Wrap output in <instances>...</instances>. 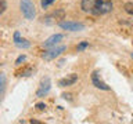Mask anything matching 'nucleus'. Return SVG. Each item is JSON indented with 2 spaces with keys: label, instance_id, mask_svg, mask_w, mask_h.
Returning a JSON list of instances; mask_svg holds the SVG:
<instances>
[{
  "label": "nucleus",
  "instance_id": "1",
  "mask_svg": "<svg viewBox=\"0 0 133 124\" xmlns=\"http://www.w3.org/2000/svg\"><path fill=\"white\" fill-rule=\"evenodd\" d=\"M81 7L83 11L94 15H104L112 11L111 0H82Z\"/></svg>",
  "mask_w": 133,
  "mask_h": 124
},
{
  "label": "nucleus",
  "instance_id": "2",
  "mask_svg": "<svg viewBox=\"0 0 133 124\" xmlns=\"http://www.w3.org/2000/svg\"><path fill=\"white\" fill-rule=\"evenodd\" d=\"M21 11L26 19H33L35 18V6L31 0H21Z\"/></svg>",
  "mask_w": 133,
  "mask_h": 124
},
{
  "label": "nucleus",
  "instance_id": "3",
  "mask_svg": "<svg viewBox=\"0 0 133 124\" xmlns=\"http://www.w3.org/2000/svg\"><path fill=\"white\" fill-rule=\"evenodd\" d=\"M66 50L65 45H60V47H51L50 50H47V51L43 52V55H42V58H43L44 61H51V59H56L57 57H60L62 52H64Z\"/></svg>",
  "mask_w": 133,
  "mask_h": 124
},
{
  "label": "nucleus",
  "instance_id": "4",
  "mask_svg": "<svg viewBox=\"0 0 133 124\" xmlns=\"http://www.w3.org/2000/svg\"><path fill=\"white\" fill-rule=\"evenodd\" d=\"M64 17H65L64 10H56V11H53L51 14L43 17V18H42V22L51 25V24H56L57 21H60V19H64Z\"/></svg>",
  "mask_w": 133,
  "mask_h": 124
},
{
  "label": "nucleus",
  "instance_id": "5",
  "mask_svg": "<svg viewBox=\"0 0 133 124\" xmlns=\"http://www.w3.org/2000/svg\"><path fill=\"white\" fill-rule=\"evenodd\" d=\"M58 25L65 29V30H71V32H79V30H83L85 29V25L81 24V22H72V21H60Z\"/></svg>",
  "mask_w": 133,
  "mask_h": 124
},
{
  "label": "nucleus",
  "instance_id": "6",
  "mask_svg": "<svg viewBox=\"0 0 133 124\" xmlns=\"http://www.w3.org/2000/svg\"><path fill=\"white\" fill-rule=\"evenodd\" d=\"M50 88H51V81H50L49 77H44L43 80L40 81V86H39V88H37V91H36V97L37 98L46 97V95L49 94Z\"/></svg>",
  "mask_w": 133,
  "mask_h": 124
},
{
  "label": "nucleus",
  "instance_id": "7",
  "mask_svg": "<svg viewBox=\"0 0 133 124\" xmlns=\"http://www.w3.org/2000/svg\"><path fill=\"white\" fill-rule=\"evenodd\" d=\"M64 39V36L61 35V33H58V35H53V36H50L47 40L43 43V47L44 48H51V47H56V45L60 43V41Z\"/></svg>",
  "mask_w": 133,
  "mask_h": 124
},
{
  "label": "nucleus",
  "instance_id": "8",
  "mask_svg": "<svg viewBox=\"0 0 133 124\" xmlns=\"http://www.w3.org/2000/svg\"><path fill=\"white\" fill-rule=\"evenodd\" d=\"M91 81H93L94 87H97V88H100V90H104V91H108V90H110V87H108L105 83H104L101 79H100L98 72H93V73H91Z\"/></svg>",
  "mask_w": 133,
  "mask_h": 124
},
{
  "label": "nucleus",
  "instance_id": "9",
  "mask_svg": "<svg viewBox=\"0 0 133 124\" xmlns=\"http://www.w3.org/2000/svg\"><path fill=\"white\" fill-rule=\"evenodd\" d=\"M76 80H78V74L71 73L66 77L61 79V80L58 81V84H60V87H68V86H72L74 83H76Z\"/></svg>",
  "mask_w": 133,
  "mask_h": 124
},
{
  "label": "nucleus",
  "instance_id": "10",
  "mask_svg": "<svg viewBox=\"0 0 133 124\" xmlns=\"http://www.w3.org/2000/svg\"><path fill=\"white\" fill-rule=\"evenodd\" d=\"M4 90H6V76L4 73L0 74V95H4Z\"/></svg>",
  "mask_w": 133,
  "mask_h": 124
},
{
  "label": "nucleus",
  "instance_id": "11",
  "mask_svg": "<svg viewBox=\"0 0 133 124\" xmlns=\"http://www.w3.org/2000/svg\"><path fill=\"white\" fill-rule=\"evenodd\" d=\"M15 45H17V47H19V48H28V47H31V41L26 40V39H21Z\"/></svg>",
  "mask_w": 133,
  "mask_h": 124
},
{
  "label": "nucleus",
  "instance_id": "12",
  "mask_svg": "<svg viewBox=\"0 0 133 124\" xmlns=\"http://www.w3.org/2000/svg\"><path fill=\"white\" fill-rule=\"evenodd\" d=\"M32 72H33L32 68H25V69H22V70H19V72H17L15 76H18V77H19V76H31Z\"/></svg>",
  "mask_w": 133,
  "mask_h": 124
},
{
  "label": "nucleus",
  "instance_id": "13",
  "mask_svg": "<svg viewBox=\"0 0 133 124\" xmlns=\"http://www.w3.org/2000/svg\"><path fill=\"white\" fill-rule=\"evenodd\" d=\"M123 8H125V11H126L128 14L133 15V2H128V3H125Z\"/></svg>",
  "mask_w": 133,
  "mask_h": 124
},
{
  "label": "nucleus",
  "instance_id": "14",
  "mask_svg": "<svg viewBox=\"0 0 133 124\" xmlns=\"http://www.w3.org/2000/svg\"><path fill=\"white\" fill-rule=\"evenodd\" d=\"M54 2H56V0H40V4H42V7H43V8H47L50 4L54 3Z\"/></svg>",
  "mask_w": 133,
  "mask_h": 124
},
{
  "label": "nucleus",
  "instance_id": "15",
  "mask_svg": "<svg viewBox=\"0 0 133 124\" xmlns=\"http://www.w3.org/2000/svg\"><path fill=\"white\" fill-rule=\"evenodd\" d=\"M87 45H89V41H82V43L78 45V51H82V50H85Z\"/></svg>",
  "mask_w": 133,
  "mask_h": 124
},
{
  "label": "nucleus",
  "instance_id": "16",
  "mask_svg": "<svg viewBox=\"0 0 133 124\" xmlns=\"http://www.w3.org/2000/svg\"><path fill=\"white\" fill-rule=\"evenodd\" d=\"M6 8H7V4L4 0H2V2H0V14H3V12L6 11Z\"/></svg>",
  "mask_w": 133,
  "mask_h": 124
},
{
  "label": "nucleus",
  "instance_id": "17",
  "mask_svg": "<svg viewBox=\"0 0 133 124\" xmlns=\"http://www.w3.org/2000/svg\"><path fill=\"white\" fill-rule=\"evenodd\" d=\"M36 109L39 110V112H43V110H46V103H36Z\"/></svg>",
  "mask_w": 133,
  "mask_h": 124
},
{
  "label": "nucleus",
  "instance_id": "18",
  "mask_svg": "<svg viewBox=\"0 0 133 124\" xmlns=\"http://www.w3.org/2000/svg\"><path fill=\"white\" fill-rule=\"evenodd\" d=\"M25 59H26V57H25V55H21V57H18V58H17L15 64H17V65H21V62H24Z\"/></svg>",
  "mask_w": 133,
  "mask_h": 124
},
{
  "label": "nucleus",
  "instance_id": "19",
  "mask_svg": "<svg viewBox=\"0 0 133 124\" xmlns=\"http://www.w3.org/2000/svg\"><path fill=\"white\" fill-rule=\"evenodd\" d=\"M19 40H21V35H19V32H15V33H14V43L17 44Z\"/></svg>",
  "mask_w": 133,
  "mask_h": 124
},
{
  "label": "nucleus",
  "instance_id": "20",
  "mask_svg": "<svg viewBox=\"0 0 133 124\" xmlns=\"http://www.w3.org/2000/svg\"><path fill=\"white\" fill-rule=\"evenodd\" d=\"M62 98H65V99H71V94H62Z\"/></svg>",
  "mask_w": 133,
  "mask_h": 124
},
{
  "label": "nucleus",
  "instance_id": "21",
  "mask_svg": "<svg viewBox=\"0 0 133 124\" xmlns=\"http://www.w3.org/2000/svg\"><path fill=\"white\" fill-rule=\"evenodd\" d=\"M31 123L32 124H42L40 121H37V120H31Z\"/></svg>",
  "mask_w": 133,
  "mask_h": 124
},
{
  "label": "nucleus",
  "instance_id": "22",
  "mask_svg": "<svg viewBox=\"0 0 133 124\" xmlns=\"http://www.w3.org/2000/svg\"><path fill=\"white\" fill-rule=\"evenodd\" d=\"M132 58H133V52H132Z\"/></svg>",
  "mask_w": 133,
  "mask_h": 124
},
{
  "label": "nucleus",
  "instance_id": "23",
  "mask_svg": "<svg viewBox=\"0 0 133 124\" xmlns=\"http://www.w3.org/2000/svg\"><path fill=\"white\" fill-rule=\"evenodd\" d=\"M132 43H133V41H132Z\"/></svg>",
  "mask_w": 133,
  "mask_h": 124
}]
</instances>
